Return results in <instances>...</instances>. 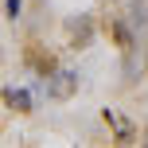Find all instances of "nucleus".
Instances as JSON below:
<instances>
[{
  "label": "nucleus",
  "mask_w": 148,
  "mask_h": 148,
  "mask_svg": "<svg viewBox=\"0 0 148 148\" xmlns=\"http://www.w3.org/2000/svg\"><path fill=\"white\" fill-rule=\"evenodd\" d=\"M23 12V0H8V16H12V20H16V16H20Z\"/></svg>",
  "instance_id": "3"
},
{
  "label": "nucleus",
  "mask_w": 148,
  "mask_h": 148,
  "mask_svg": "<svg viewBox=\"0 0 148 148\" xmlns=\"http://www.w3.org/2000/svg\"><path fill=\"white\" fill-rule=\"evenodd\" d=\"M105 121H109V125L117 129V136H121V140H133V125H129V121H121L113 109H105Z\"/></svg>",
  "instance_id": "1"
},
{
  "label": "nucleus",
  "mask_w": 148,
  "mask_h": 148,
  "mask_svg": "<svg viewBox=\"0 0 148 148\" xmlns=\"http://www.w3.org/2000/svg\"><path fill=\"white\" fill-rule=\"evenodd\" d=\"M4 97H8V105H16V109H31L27 90H4Z\"/></svg>",
  "instance_id": "2"
},
{
  "label": "nucleus",
  "mask_w": 148,
  "mask_h": 148,
  "mask_svg": "<svg viewBox=\"0 0 148 148\" xmlns=\"http://www.w3.org/2000/svg\"><path fill=\"white\" fill-rule=\"evenodd\" d=\"M144 144H148V140H144Z\"/></svg>",
  "instance_id": "4"
}]
</instances>
